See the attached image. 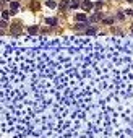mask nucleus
I'll use <instances>...</instances> for the list:
<instances>
[{
    "mask_svg": "<svg viewBox=\"0 0 133 138\" xmlns=\"http://www.w3.org/2000/svg\"><path fill=\"white\" fill-rule=\"evenodd\" d=\"M91 8H93V3H91L89 0H85V2H83V10H85V11H89Z\"/></svg>",
    "mask_w": 133,
    "mask_h": 138,
    "instance_id": "1",
    "label": "nucleus"
},
{
    "mask_svg": "<svg viewBox=\"0 0 133 138\" xmlns=\"http://www.w3.org/2000/svg\"><path fill=\"white\" fill-rule=\"evenodd\" d=\"M18 7H20V5H18V2H11V3H10V13H11V15H15V13H16V10H18Z\"/></svg>",
    "mask_w": 133,
    "mask_h": 138,
    "instance_id": "2",
    "label": "nucleus"
},
{
    "mask_svg": "<svg viewBox=\"0 0 133 138\" xmlns=\"http://www.w3.org/2000/svg\"><path fill=\"white\" fill-rule=\"evenodd\" d=\"M11 31H13V34H20V31H21V26H20L18 23H15V24L11 26Z\"/></svg>",
    "mask_w": 133,
    "mask_h": 138,
    "instance_id": "3",
    "label": "nucleus"
},
{
    "mask_svg": "<svg viewBox=\"0 0 133 138\" xmlns=\"http://www.w3.org/2000/svg\"><path fill=\"white\" fill-rule=\"evenodd\" d=\"M75 18H76V21H86V15L85 13H78Z\"/></svg>",
    "mask_w": 133,
    "mask_h": 138,
    "instance_id": "4",
    "label": "nucleus"
},
{
    "mask_svg": "<svg viewBox=\"0 0 133 138\" xmlns=\"http://www.w3.org/2000/svg\"><path fill=\"white\" fill-rule=\"evenodd\" d=\"M46 23H47V24H50V26H55V24H57V18H47V20H46Z\"/></svg>",
    "mask_w": 133,
    "mask_h": 138,
    "instance_id": "5",
    "label": "nucleus"
},
{
    "mask_svg": "<svg viewBox=\"0 0 133 138\" xmlns=\"http://www.w3.org/2000/svg\"><path fill=\"white\" fill-rule=\"evenodd\" d=\"M99 20H101V13H94V15L91 16V21H93V23L99 21Z\"/></svg>",
    "mask_w": 133,
    "mask_h": 138,
    "instance_id": "6",
    "label": "nucleus"
},
{
    "mask_svg": "<svg viewBox=\"0 0 133 138\" xmlns=\"http://www.w3.org/2000/svg\"><path fill=\"white\" fill-rule=\"evenodd\" d=\"M46 5H47L49 8H55L57 3H55V0H47V3H46Z\"/></svg>",
    "mask_w": 133,
    "mask_h": 138,
    "instance_id": "7",
    "label": "nucleus"
},
{
    "mask_svg": "<svg viewBox=\"0 0 133 138\" xmlns=\"http://www.w3.org/2000/svg\"><path fill=\"white\" fill-rule=\"evenodd\" d=\"M86 32H88V34H96L97 29H96V28H88V29H86Z\"/></svg>",
    "mask_w": 133,
    "mask_h": 138,
    "instance_id": "8",
    "label": "nucleus"
},
{
    "mask_svg": "<svg viewBox=\"0 0 133 138\" xmlns=\"http://www.w3.org/2000/svg\"><path fill=\"white\" fill-rule=\"evenodd\" d=\"M76 29H88V24H86V21L83 23V24H76Z\"/></svg>",
    "mask_w": 133,
    "mask_h": 138,
    "instance_id": "9",
    "label": "nucleus"
},
{
    "mask_svg": "<svg viewBox=\"0 0 133 138\" xmlns=\"http://www.w3.org/2000/svg\"><path fill=\"white\" fill-rule=\"evenodd\" d=\"M78 5H80V0H73L71 2V8H76Z\"/></svg>",
    "mask_w": 133,
    "mask_h": 138,
    "instance_id": "10",
    "label": "nucleus"
},
{
    "mask_svg": "<svg viewBox=\"0 0 133 138\" xmlns=\"http://www.w3.org/2000/svg\"><path fill=\"white\" fill-rule=\"evenodd\" d=\"M67 5H68V2H62V3H60V10H65Z\"/></svg>",
    "mask_w": 133,
    "mask_h": 138,
    "instance_id": "11",
    "label": "nucleus"
},
{
    "mask_svg": "<svg viewBox=\"0 0 133 138\" xmlns=\"http://www.w3.org/2000/svg\"><path fill=\"white\" fill-rule=\"evenodd\" d=\"M28 31L32 34V32H36V31H37V26H29V29H28Z\"/></svg>",
    "mask_w": 133,
    "mask_h": 138,
    "instance_id": "12",
    "label": "nucleus"
},
{
    "mask_svg": "<svg viewBox=\"0 0 133 138\" xmlns=\"http://www.w3.org/2000/svg\"><path fill=\"white\" fill-rule=\"evenodd\" d=\"M8 15H10L8 11H3V13H2V18H3V20H7V18H8Z\"/></svg>",
    "mask_w": 133,
    "mask_h": 138,
    "instance_id": "13",
    "label": "nucleus"
},
{
    "mask_svg": "<svg viewBox=\"0 0 133 138\" xmlns=\"http://www.w3.org/2000/svg\"><path fill=\"white\" fill-rule=\"evenodd\" d=\"M104 23H106V24H112V23H114V20H112V18H109V20H104Z\"/></svg>",
    "mask_w": 133,
    "mask_h": 138,
    "instance_id": "14",
    "label": "nucleus"
},
{
    "mask_svg": "<svg viewBox=\"0 0 133 138\" xmlns=\"http://www.w3.org/2000/svg\"><path fill=\"white\" fill-rule=\"evenodd\" d=\"M128 2H133V0H128Z\"/></svg>",
    "mask_w": 133,
    "mask_h": 138,
    "instance_id": "15",
    "label": "nucleus"
},
{
    "mask_svg": "<svg viewBox=\"0 0 133 138\" xmlns=\"http://www.w3.org/2000/svg\"><path fill=\"white\" fill-rule=\"evenodd\" d=\"M132 31H133V28H132Z\"/></svg>",
    "mask_w": 133,
    "mask_h": 138,
    "instance_id": "16",
    "label": "nucleus"
}]
</instances>
